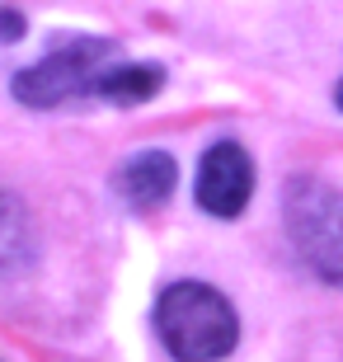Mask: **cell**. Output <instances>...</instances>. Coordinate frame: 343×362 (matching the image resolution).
I'll return each instance as SVG.
<instances>
[{"mask_svg": "<svg viewBox=\"0 0 343 362\" xmlns=\"http://www.w3.org/2000/svg\"><path fill=\"white\" fill-rule=\"evenodd\" d=\"M156 329L179 362H221L240 339L236 306L207 282H170L156 301Z\"/></svg>", "mask_w": 343, "mask_h": 362, "instance_id": "1", "label": "cell"}, {"mask_svg": "<svg viewBox=\"0 0 343 362\" xmlns=\"http://www.w3.org/2000/svg\"><path fill=\"white\" fill-rule=\"evenodd\" d=\"M282 216H287L291 245L310 264V273L325 278L330 287H343V193L339 188L310 175L287 179Z\"/></svg>", "mask_w": 343, "mask_h": 362, "instance_id": "2", "label": "cell"}, {"mask_svg": "<svg viewBox=\"0 0 343 362\" xmlns=\"http://www.w3.org/2000/svg\"><path fill=\"white\" fill-rule=\"evenodd\" d=\"M108 52H113V42H104V38L66 42V47H57L52 57H42L38 66H28V71L14 76V99L28 104V108H52V104H62V99H71V94H80V90H94L99 66L108 62Z\"/></svg>", "mask_w": 343, "mask_h": 362, "instance_id": "3", "label": "cell"}, {"mask_svg": "<svg viewBox=\"0 0 343 362\" xmlns=\"http://www.w3.org/2000/svg\"><path fill=\"white\" fill-rule=\"evenodd\" d=\"M254 193V160L236 141H216L198 165V207L211 216H240Z\"/></svg>", "mask_w": 343, "mask_h": 362, "instance_id": "4", "label": "cell"}, {"mask_svg": "<svg viewBox=\"0 0 343 362\" xmlns=\"http://www.w3.org/2000/svg\"><path fill=\"white\" fill-rule=\"evenodd\" d=\"M174 184H179V165H174L170 151H136L132 160L113 175L118 198L127 202V207H136V212L165 207V198L174 193Z\"/></svg>", "mask_w": 343, "mask_h": 362, "instance_id": "5", "label": "cell"}, {"mask_svg": "<svg viewBox=\"0 0 343 362\" xmlns=\"http://www.w3.org/2000/svg\"><path fill=\"white\" fill-rule=\"evenodd\" d=\"M33 255H38V240H33V221H28L24 202L0 188V278L28 269Z\"/></svg>", "mask_w": 343, "mask_h": 362, "instance_id": "6", "label": "cell"}, {"mask_svg": "<svg viewBox=\"0 0 343 362\" xmlns=\"http://www.w3.org/2000/svg\"><path fill=\"white\" fill-rule=\"evenodd\" d=\"M160 85H165L160 66H113V71H99L94 90L113 104H146L151 94H160Z\"/></svg>", "mask_w": 343, "mask_h": 362, "instance_id": "7", "label": "cell"}, {"mask_svg": "<svg viewBox=\"0 0 343 362\" xmlns=\"http://www.w3.org/2000/svg\"><path fill=\"white\" fill-rule=\"evenodd\" d=\"M19 33H24V19H19L14 10H0V38H5V42H14Z\"/></svg>", "mask_w": 343, "mask_h": 362, "instance_id": "8", "label": "cell"}, {"mask_svg": "<svg viewBox=\"0 0 343 362\" xmlns=\"http://www.w3.org/2000/svg\"><path fill=\"white\" fill-rule=\"evenodd\" d=\"M334 104H339V108H343V81H339V90H334Z\"/></svg>", "mask_w": 343, "mask_h": 362, "instance_id": "9", "label": "cell"}]
</instances>
